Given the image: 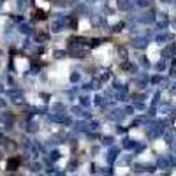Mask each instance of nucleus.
I'll list each match as a JSON object with an SVG mask.
<instances>
[{"instance_id":"obj_1","label":"nucleus","mask_w":176,"mask_h":176,"mask_svg":"<svg viewBox=\"0 0 176 176\" xmlns=\"http://www.w3.org/2000/svg\"><path fill=\"white\" fill-rule=\"evenodd\" d=\"M18 165H19V159H16V157H14L13 160H9V164H7V167H9V169H16Z\"/></svg>"}]
</instances>
